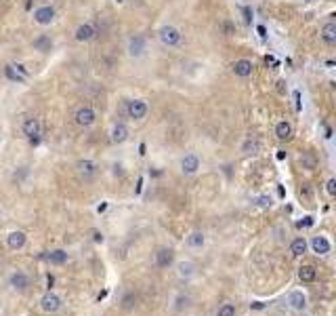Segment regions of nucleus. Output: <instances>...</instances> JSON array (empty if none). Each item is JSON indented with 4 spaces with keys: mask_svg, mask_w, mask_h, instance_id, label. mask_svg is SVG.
Wrapping results in <instances>:
<instances>
[{
    "mask_svg": "<svg viewBox=\"0 0 336 316\" xmlns=\"http://www.w3.org/2000/svg\"><path fill=\"white\" fill-rule=\"evenodd\" d=\"M158 38H160V42L164 46H171V49H173V46L181 44L183 34H181V30H179L177 26H173V23H166V26H162L158 30Z\"/></svg>",
    "mask_w": 336,
    "mask_h": 316,
    "instance_id": "obj_1",
    "label": "nucleus"
},
{
    "mask_svg": "<svg viewBox=\"0 0 336 316\" xmlns=\"http://www.w3.org/2000/svg\"><path fill=\"white\" fill-rule=\"evenodd\" d=\"M21 131H23V135H26V139L30 144H38L40 135H42L40 118H36V116H28V118L23 120V124H21Z\"/></svg>",
    "mask_w": 336,
    "mask_h": 316,
    "instance_id": "obj_2",
    "label": "nucleus"
},
{
    "mask_svg": "<svg viewBox=\"0 0 336 316\" xmlns=\"http://www.w3.org/2000/svg\"><path fill=\"white\" fill-rule=\"evenodd\" d=\"M149 112V105L145 99H130L126 101V116L130 120H143Z\"/></svg>",
    "mask_w": 336,
    "mask_h": 316,
    "instance_id": "obj_3",
    "label": "nucleus"
},
{
    "mask_svg": "<svg viewBox=\"0 0 336 316\" xmlns=\"http://www.w3.org/2000/svg\"><path fill=\"white\" fill-rule=\"evenodd\" d=\"M63 308V299L59 297L57 293H53V291H46V293L40 297V310L46 312V314H55Z\"/></svg>",
    "mask_w": 336,
    "mask_h": 316,
    "instance_id": "obj_4",
    "label": "nucleus"
},
{
    "mask_svg": "<svg viewBox=\"0 0 336 316\" xmlns=\"http://www.w3.org/2000/svg\"><path fill=\"white\" fill-rule=\"evenodd\" d=\"M74 120H76L78 127L89 129V127L95 124V120H97V112H95L91 105H80V108L76 110V114H74Z\"/></svg>",
    "mask_w": 336,
    "mask_h": 316,
    "instance_id": "obj_5",
    "label": "nucleus"
},
{
    "mask_svg": "<svg viewBox=\"0 0 336 316\" xmlns=\"http://www.w3.org/2000/svg\"><path fill=\"white\" fill-rule=\"evenodd\" d=\"M5 76L11 80V83L23 85V83H26V80L30 78V72L26 70V66H23V64H9V66L5 68Z\"/></svg>",
    "mask_w": 336,
    "mask_h": 316,
    "instance_id": "obj_6",
    "label": "nucleus"
},
{
    "mask_svg": "<svg viewBox=\"0 0 336 316\" xmlns=\"http://www.w3.org/2000/svg\"><path fill=\"white\" fill-rule=\"evenodd\" d=\"M30 285H32V280L23 270H15L9 276V287L13 291H17V293H26V291L30 289Z\"/></svg>",
    "mask_w": 336,
    "mask_h": 316,
    "instance_id": "obj_7",
    "label": "nucleus"
},
{
    "mask_svg": "<svg viewBox=\"0 0 336 316\" xmlns=\"http://www.w3.org/2000/svg\"><path fill=\"white\" fill-rule=\"evenodd\" d=\"M55 17H57V11L51 5H42V7H38L34 11V21L38 23V26H51V23L55 21Z\"/></svg>",
    "mask_w": 336,
    "mask_h": 316,
    "instance_id": "obj_8",
    "label": "nucleus"
},
{
    "mask_svg": "<svg viewBox=\"0 0 336 316\" xmlns=\"http://www.w3.org/2000/svg\"><path fill=\"white\" fill-rule=\"evenodd\" d=\"M76 171H78V175H80L84 181H89V179H93L95 175L99 173V167H97V162H95V160L82 158V160L76 162Z\"/></svg>",
    "mask_w": 336,
    "mask_h": 316,
    "instance_id": "obj_9",
    "label": "nucleus"
},
{
    "mask_svg": "<svg viewBox=\"0 0 336 316\" xmlns=\"http://www.w3.org/2000/svg\"><path fill=\"white\" fill-rule=\"evenodd\" d=\"M231 72L237 78H250L252 72H255V64H252L250 59H246V57H242V59H235L231 64Z\"/></svg>",
    "mask_w": 336,
    "mask_h": 316,
    "instance_id": "obj_10",
    "label": "nucleus"
},
{
    "mask_svg": "<svg viewBox=\"0 0 336 316\" xmlns=\"http://www.w3.org/2000/svg\"><path fill=\"white\" fill-rule=\"evenodd\" d=\"M26 242H28V236H26L23 230H13V232L7 234V247L11 251H21L23 247H26Z\"/></svg>",
    "mask_w": 336,
    "mask_h": 316,
    "instance_id": "obj_11",
    "label": "nucleus"
},
{
    "mask_svg": "<svg viewBox=\"0 0 336 316\" xmlns=\"http://www.w3.org/2000/svg\"><path fill=\"white\" fill-rule=\"evenodd\" d=\"M286 303H288V308H290V310L303 312L307 308V295L303 293V291H290V293H288Z\"/></svg>",
    "mask_w": 336,
    "mask_h": 316,
    "instance_id": "obj_12",
    "label": "nucleus"
},
{
    "mask_svg": "<svg viewBox=\"0 0 336 316\" xmlns=\"http://www.w3.org/2000/svg\"><path fill=\"white\" fill-rule=\"evenodd\" d=\"M145 36H141V34H135V36H130L128 40V55L130 57H141L143 53H145Z\"/></svg>",
    "mask_w": 336,
    "mask_h": 316,
    "instance_id": "obj_13",
    "label": "nucleus"
},
{
    "mask_svg": "<svg viewBox=\"0 0 336 316\" xmlns=\"http://www.w3.org/2000/svg\"><path fill=\"white\" fill-rule=\"evenodd\" d=\"M95 36H97V28H95L93 23H80V26L76 28V34H74V38L78 42H89Z\"/></svg>",
    "mask_w": 336,
    "mask_h": 316,
    "instance_id": "obj_14",
    "label": "nucleus"
},
{
    "mask_svg": "<svg viewBox=\"0 0 336 316\" xmlns=\"http://www.w3.org/2000/svg\"><path fill=\"white\" fill-rule=\"evenodd\" d=\"M311 251H313L315 255H328L332 251V242L326 238V236H313L309 242Z\"/></svg>",
    "mask_w": 336,
    "mask_h": 316,
    "instance_id": "obj_15",
    "label": "nucleus"
},
{
    "mask_svg": "<svg viewBox=\"0 0 336 316\" xmlns=\"http://www.w3.org/2000/svg\"><path fill=\"white\" fill-rule=\"evenodd\" d=\"M200 156L198 154H185L183 158H181V171L185 173V175H194V173H198L200 171Z\"/></svg>",
    "mask_w": 336,
    "mask_h": 316,
    "instance_id": "obj_16",
    "label": "nucleus"
},
{
    "mask_svg": "<svg viewBox=\"0 0 336 316\" xmlns=\"http://www.w3.org/2000/svg\"><path fill=\"white\" fill-rule=\"evenodd\" d=\"M319 36L328 46L336 44V23H334V19H328L326 23H323L321 30H319Z\"/></svg>",
    "mask_w": 336,
    "mask_h": 316,
    "instance_id": "obj_17",
    "label": "nucleus"
},
{
    "mask_svg": "<svg viewBox=\"0 0 336 316\" xmlns=\"http://www.w3.org/2000/svg\"><path fill=\"white\" fill-rule=\"evenodd\" d=\"M175 264V251L173 249H160L158 253H155V266L162 268V270H166V268H171Z\"/></svg>",
    "mask_w": 336,
    "mask_h": 316,
    "instance_id": "obj_18",
    "label": "nucleus"
},
{
    "mask_svg": "<svg viewBox=\"0 0 336 316\" xmlns=\"http://www.w3.org/2000/svg\"><path fill=\"white\" fill-rule=\"evenodd\" d=\"M292 135H294V127L288 120H280L275 124V137H278L280 142H290Z\"/></svg>",
    "mask_w": 336,
    "mask_h": 316,
    "instance_id": "obj_19",
    "label": "nucleus"
},
{
    "mask_svg": "<svg viewBox=\"0 0 336 316\" xmlns=\"http://www.w3.org/2000/svg\"><path fill=\"white\" fill-rule=\"evenodd\" d=\"M128 137H130V131H128V127H126L124 122H118V124H114V129H112V142H114L116 146L124 144Z\"/></svg>",
    "mask_w": 336,
    "mask_h": 316,
    "instance_id": "obj_20",
    "label": "nucleus"
},
{
    "mask_svg": "<svg viewBox=\"0 0 336 316\" xmlns=\"http://www.w3.org/2000/svg\"><path fill=\"white\" fill-rule=\"evenodd\" d=\"M177 274H179V278H183V280L194 278V276H196V264L189 262V260L179 262V264H177Z\"/></svg>",
    "mask_w": 336,
    "mask_h": 316,
    "instance_id": "obj_21",
    "label": "nucleus"
},
{
    "mask_svg": "<svg viewBox=\"0 0 336 316\" xmlns=\"http://www.w3.org/2000/svg\"><path fill=\"white\" fill-rule=\"evenodd\" d=\"M44 260L49 262V264H53V266H63V264H67V260H69V253H67L65 249H53L51 253L44 255Z\"/></svg>",
    "mask_w": 336,
    "mask_h": 316,
    "instance_id": "obj_22",
    "label": "nucleus"
},
{
    "mask_svg": "<svg viewBox=\"0 0 336 316\" xmlns=\"http://www.w3.org/2000/svg\"><path fill=\"white\" fill-rule=\"evenodd\" d=\"M307 251H309V242H307L305 236H296V238L290 242V253H292V257H303Z\"/></svg>",
    "mask_w": 336,
    "mask_h": 316,
    "instance_id": "obj_23",
    "label": "nucleus"
},
{
    "mask_svg": "<svg viewBox=\"0 0 336 316\" xmlns=\"http://www.w3.org/2000/svg\"><path fill=\"white\" fill-rule=\"evenodd\" d=\"M32 44H34V49L40 51V53H51V51H53V40L46 36V34H40V36H36Z\"/></svg>",
    "mask_w": 336,
    "mask_h": 316,
    "instance_id": "obj_24",
    "label": "nucleus"
},
{
    "mask_svg": "<svg viewBox=\"0 0 336 316\" xmlns=\"http://www.w3.org/2000/svg\"><path fill=\"white\" fill-rule=\"evenodd\" d=\"M185 242H187V247H191V249H202L204 244H206V236H204V232L196 230V232H191L189 236L185 238Z\"/></svg>",
    "mask_w": 336,
    "mask_h": 316,
    "instance_id": "obj_25",
    "label": "nucleus"
},
{
    "mask_svg": "<svg viewBox=\"0 0 336 316\" xmlns=\"http://www.w3.org/2000/svg\"><path fill=\"white\" fill-rule=\"evenodd\" d=\"M317 278V270L313 266H301L298 268V280H301V283H313V280Z\"/></svg>",
    "mask_w": 336,
    "mask_h": 316,
    "instance_id": "obj_26",
    "label": "nucleus"
},
{
    "mask_svg": "<svg viewBox=\"0 0 336 316\" xmlns=\"http://www.w3.org/2000/svg\"><path fill=\"white\" fill-rule=\"evenodd\" d=\"M259 150H261V142L259 139H246L244 146H242V152L244 154H259Z\"/></svg>",
    "mask_w": 336,
    "mask_h": 316,
    "instance_id": "obj_27",
    "label": "nucleus"
},
{
    "mask_svg": "<svg viewBox=\"0 0 336 316\" xmlns=\"http://www.w3.org/2000/svg\"><path fill=\"white\" fill-rule=\"evenodd\" d=\"M217 316H235V306L233 303H223L217 310Z\"/></svg>",
    "mask_w": 336,
    "mask_h": 316,
    "instance_id": "obj_28",
    "label": "nucleus"
},
{
    "mask_svg": "<svg viewBox=\"0 0 336 316\" xmlns=\"http://www.w3.org/2000/svg\"><path fill=\"white\" fill-rule=\"evenodd\" d=\"M189 301H191V299H189L187 295H179L177 301H175V310H183V308H187V306H189Z\"/></svg>",
    "mask_w": 336,
    "mask_h": 316,
    "instance_id": "obj_29",
    "label": "nucleus"
},
{
    "mask_svg": "<svg viewBox=\"0 0 336 316\" xmlns=\"http://www.w3.org/2000/svg\"><path fill=\"white\" fill-rule=\"evenodd\" d=\"M326 192H328V196H336V179L334 177H330L326 181Z\"/></svg>",
    "mask_w": 336,
    "mask_h": 316,
    "instance_id": "obj_30",
    "label": "nucleus"
},
{
    "mask_svg": "<svg viewBox=\"0 0 336 316\" xmlns=\"http://www.w3.org/2000/svg\"><path fill=\"white\" fill-rule=\"evenodd\" d=\"M257 205L259 207H271V198L269 196H259L257 198Z\"/></svg>",
    "mask_w": 336,
    "mask_h": 316,
    "instance_id": "obj_31",
    "label": "nucleus"
},
{
    "mask_svg": "<svg viewBox=\"0 0 336 316\" xmlns=\"http://www.w3.org/2000/svg\"><path fill=\"white\" fill-rule=\"evenodd\" d=\"M309 226H313V217H305L303 221L296 224V228H309Z\"/></svg>",
    "mask_w": 336,
    "mask_h": 316,
    "instance_id": "obj_32",
    "label": "nucleus"
},
{
    "mask_svg": "<svg viewBox=\"0 0 336 316\" xmlns=\"http://www.w3.org/2000/svg\"><path fill=\"white\" fill-rule=\"evenodd\" d=\"M250 308H255V310H263V308H265V303H263V301H255V303H250Z\"/></svg>",
    "mask_w": 336,
    "mask_h": 316,
    "instance_id": "obj_33",
    "label": "nucleus"
},
{
    "mask_svg": "<svg viewBox=\"0 0 336 316\" xmlns=\"http://www.w3.org/2000/svg\"><path fill=\"white\" fill-rule=\"evenodd\" d=\"M53 285H55V278H53V276L49 274V276H46V287H49V291L53 289Z\"/></svg>",
    "mask_w": 336,
    "mask_h": 316,
    "instance_id": "obj_34",
    "label": "nucleus"
},
{
    "mask_svg": "<svg viewBox=\"0 0 336 316\" xmlns=\"http://www.w3.org/2000/svg\"><path fill=\"white\" fill-rule=\"evenodd\" d=\"M133 306V295H126L124 297V308H130Z\"/></svg>",
    "mask_w": 336,
    "mask_h": 316,
    "instance_id": "obj_35",
    "label": "nucleus"
},
{
    "mask_svg": "<svg viewBox=\"0 0 336 316\" xmlns=\"http://www.w3.org/2000/svg\"><path fill=\"white\" fill-rule=\"evenodd\" d=\"M244 15H246V23H250V21H252V19H250V15H252V11H250L248 7L244 9Z\"/></svg>",
    "mask_w": 336,
    "mask_h": 316,
    "instance_id": "obj_36",
    "label": "nucleus"
},
{
    "mask_svg": "<svg viewBox=\"0 0 336 316\" xmlns=\"http://www.w3.org/2000/svg\"><path fill=\"white\" fill-rule=\"evenodd\" d=\"M301 162H307L309 169H313V158H301Z\"/></svg>",
    "mask_w": 336,
    "mask_h": 316,
    "instance_id": "obj_37",
    "label": "nucleus"
},
{
    "mask_svg": "<svg viewBox=\"0 0 336 316\" xmlns=\"http://www.w3.org/2000/svg\"><path fill=\"white\" fill-rule=\"evenodd\" d=\"M95 242H103V234H99V232H95Z\"/></svg>",
    "mask_w": 336,
    "mask_h": 316,
    "instance_id": "obj_38",
    "label": "nucleus"
},
{
    "mask_svg": "<svg viewBox=\"0 0 336 316\" xmlns=\"http://www.w3.org/2000/svg\"><path fill=\"white\" fill-rule=\"evenodd\" d=\"M105 209H107V203H103V205H99V207H97V211H99V213H103Z\"/></svg>",
    "mask_w": 336,
    "mask_h": 316,
    "instance_id": "obj_39",
    "label": "nucleus"
},
{
    "mask_svg": "<svg viewBox=\"0 0 336 316\" xmlns=\"http://www.w3.org/2000/svg\"><path fill=\"white\" fill-rule=\"evenodd\" d=\"M303 3H307V5H313V3H317V0H303Z\"/></svg>",
    "mask_w": 336,
    "mask_h": 316,
    "instance_id": "obj_40",
    "label": "nucleus"
}]
</instances>
